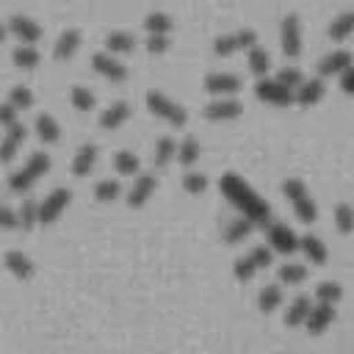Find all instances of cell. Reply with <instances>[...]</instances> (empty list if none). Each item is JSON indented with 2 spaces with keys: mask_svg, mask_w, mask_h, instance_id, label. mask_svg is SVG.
Here are the masks:
<instances>
[{
  "mask_svg": "<svg viewBox=\"0 0 354 354\" xmlns=\"http://www.w3.org/2000/svg\"><path fill=\"white\" fill-rule=\"evenodd\" d=\"M218 191H221V196L238 210V216L249 218L254 227H266V224L271 221V205H268L241 174H235V171L221 174Z\"/></svg>",
  "mask_w": 354,
  "mask_h": 354,
  "instance_id": "6da1fadb",
  "label": "cell"
},
{
  "mask_svg": "<svg viewBox=\"0 0 354 354\" xmlns=\"http://www.w3.org/2000/svg\"><path fill=\"white\" fill-rule=\"evenodd\" d=\"M282 194H285V199L293 205V213H296V218H299L301 224L310 227V224L318 221V205H315V199L310 196L304 180H299V177H285V180H282Z\"/></svg>",
  "mask_w": 354,
  "mask_h": 354,
  "instance_id": "7a4b0ae2",
  "label": "cell"
},
{
  "mask_svg": "<svg viewBox=\"0 0 354 354\" xmlns=\"http://www.w3.org/2000/svg\"><path fill=\"white\" fill-rule=\"evenodd\" d=\"M50 166H53V158L47 155V152H33L28 160H25V166L22 169H17V171H11V177H8V188L14 191V194H22V191H30L47 171H50Z\"/></svg>",
  "mask_w": 354,
  "mask_h": 354,
  "instance_id": "3957f363",
  "label": "cell"
},
{
  "mask_svg": "<svg viewBox=\"0 0 354 354\" xmlns=\"http://www.w3.org/2000/svg\"><path fill=\"white\" fill-rule=\"evenodd\" d=\"M144 102H147V111H149L152 116L163 119L166 124H171V127H185V124H188V111H185V105H180V102L171 100L169 94H163V91H158V88H149V91L144 94Z\"/></svg>",
  "mask_w": 354,
  "mask_h": 354,
  "instance_id": "277c9868",
  "label": "cell"
},
{
  "mask_svg": "<svg viewBox=\"0 0 354 354\" xmlns=\"http://www.w3.org/2000/svg\"><path fill=\"white\" fill-rule=\"evenodd\" d=\"M257 44V33L252 28H241V30H232V33H221L213 39V53L218 58H230L241 50H249Z\"/></svg>",
  "mask_w": 354,
  "mask_h": 354,
  "instance_id": "5b68a950",
  "label": "cell"
},
{
  "mask_svg": "<svg viewBox=\"0 0 354 354\" xmlns=\"http://www.w3.org/2000/svg\"><path fill=\"white\" fill-rule=\"evenodd\" d=\"M72 205V191L69 188H53L39 205H36V210H39V224H55L64 213H66V207Z\"/></svg>",
  "mask_w": 354,
  "mask_h": 354,
  "instance_id": "8992f818",
  "label": "cell"
},
{
  "mask_svg": "<svg viewBox=\"0 0 354 354\" xmlns=\"http://www.w3.org/2000/svg\"><path fill=\"white\" fill-rule=\"evenodd\" d=\"M263 230H266V241H268V249L271 252H277V254H293V252H299V235L288 224L268 221Z\"/></svg>",
  "mask_w": 354,
  "mask_h": 354,
  "instance_id": "52a82bcc",
  "label": "cell"
},
{
  "mask_svg": "<svg viewBox=\"0 0 354 354\" xmlns=\"http://www.w3.org/2000/svg\"><path fill=\"white\" fill-rule=\"evenodd\" d=\"M254 97L266 105H274V108H288L293 105V91L285 88L282 83H277L274 77H257L254 83Z\"/></svg>",
  "mask_w": 354,
  "mask_h": 354,
  "instance_id": "ba28073f",
  "label": "cell"
},
{
  "mask_svg": "<svg viewBox=\"0 0 354 354\" xmlns=\"http://www.w3.org/2000/svg\"><path fill=\"white\" fill-rule=\"evenodd\" d=\"M279 47L288 58H296L301 53V22L296 14H285L279 22Z\"/></svg>",
  "mask_w": 354,
  "mask_h": 354,
  "instance_id": "9c48e42d",
  "label": "cell"
},
{
  "mask_svg": "<svg viewBox=\"0 0 354 354\" xmlns=\"http://www.w3.org/2000/svg\"><path fill=\"white\" fill-rule=\"evenodd\" d=\"M91 69L100 75V77H105V80H111V83H124L127 80V66L116 58V55H111V53H94L91 55Z\"/></svg>",
  "mask_w": 354,
  "mask_h": 354,
  "instance_id": "30bf717a",
  "label": "cell"
},
{
  "mask_svg": "<svg viewBox=\"0 0 354 354\" xmlns=\"http://www.w3.org/2000/svg\"><path fill=\"white\" fill-rule=\"evenodd\" d=\"M6 33H11L19 44H36L41 39V25L25 14H11V19L6 22Z\"/></svg>",
  "mask_w": 354,
  "mask_h": 354,
  "instance_id": "8fae6325",
  "label": "cell"
},
{
  "mask_svg": "<svg viewBox=\"0 0 354 354\" xmlns=\"http://www.w3.org/2000/svg\"><path fill=\"white\" fill-rule=\"evenodd\" d=\"M202 86H205V91H207L210 97H235L243 83H241V77L232 75V72H210V75H205Z\"/></svg>",
  "mask_w": 354,
  "mask_h": 354,
  "instance_id": "7c38bea8",
  "label": "cell"
},
{
  "mask_svg": "<svg viewBox=\"0 0 354 354\" xmlns=\"http://www.w3.org/2000/svg\"><path fill=\"white\" fill-rule=\"evenodd\" d=\"M205 119L207 122H232L243 113V105L235 100V97H213L207 105H205Z\"/></svg>",
  "mask_w": 354,
  "mask_h": 354,
  "instance_id": "4fadbf2b",
  "label": "cell"
},
{
  "mask_svg": "<svg viewBox=\"0 0 354 354\" xmlns=\"http://www.w3.org/2000/svg\"><path fill=\"white\" fill-rule=\"evenodd\" d=\"M335 318H337L335 304L313 301V307H310V313H307V318H304V324H301V326H304L310 335H324V332L335 324Z\"/></svg>",
  "mask_w": 354,
  "mask_h": 354,
  "instance_id": "5bb4252c",
  "label": "cell"
},
{
  "mask_svg": "<svg viewBox=\"0 0 354 354\" xmlns=\"http://www.w3.org/2000/svg\"><path fill=\"white\" fill-rule=\"evenodd\" d=\"M155 191H158V177H155V174H141V171H138L124 199H127L130 207H144V205L152 199Z\"/></svg>",
  "mask_w": 354,
  "mask_h": 354,
  "instance_id": "9a60e30c",
  "label": "cell"
},
{
  "mask_svg": "<svg viewBox=\"0 0 354 354\" xmlns=\"http://www.w3.org/2000/svg\"><path fill=\"white\" fill-rule=\"evenodd\" d=\"M324 94H326V86H324V80L321 77H304L296 88H293V102L296 105H301V108H313V105H318L321 100H324Z\"/></svg>",
  "mask_w": 354,
  "mask_h": 354,
  "instance_id": "2e32d148",
  "label": "cell"
},
{
  "mask_svg": "<svg viewBox=\"0 0 354 354\" xmlns=\"http://www.w3.org/2000/svg\"><path fill=\"white\" fill-rule=\"evenodd\" d=\"M80 44H83V33L77 28H66V30L58 33V39L53 44V58L55 61H69V58H75Z\"/></svg>",
  "mask_w": 354,
  "mask_h": 354,
  "instance_id": "e0dca14e",
  "label": "cell"
},
{
  "mask_svg": "<svg viewBox=\"0 0 354 354\" xmlns=\"http://www.w3.org/2000/svg\"><path fill=\"white\" fill-rule=\"evenodd\" d=\"M3 263H6V271H8L14 279H19V282H28V279L33 277V271H36L33 260H30L25 252H19V249H8V252L3 254Z\"/></svg>",
  "mask_w": 354,
  "mask_h": 354,
  "instance_id": "ac0fdd59",
  "label": "cell"
},
{
  "mask_svg": "<svg viewBox=\"0 0 354 354\" xmlns=\"http://www.w3.org/2000/svg\"><path fill=\"white\" fill-rule=\"evenodd\" d=\"M25 138H28V130H25V124H11V127H6V133H3V138H0V160L3 163H8V160H14L17 158V152L22 149V144H25Z\"/></svg>",
  "mask_w": 354,
  "mask_h": 354,
  "instance_id": "d6986e66",
  "label": "cell"
},
{
  "mask_svg": "<svg viewBox=\"0 0 354 354\" xmlns=\"http://www.w3.org/2000/svg\"><path fill=\"white\" fill-rule=\"evenodd\" d=\"M351 69V53L348 50H332L318 61V77H337L340 72Z\"/></svg>",
  "mask_w": 354,
  "mask_h": 354,
  "instance_id": "ffe728a7",
  "label": "cell"
},
{
  "mask_svg": "<svg viewBox=\"0 0 354 354\" xmlns=\"http://www.w3.org/2000/svg\"><path fill=\"white\" fill-rule=\"evenodd\" d=\"M130 116H133L130 102H127V100H116V102H111L108 108H102V113H100V127H102V130H119L122 124H127Z\"/></svg>",
  "mask_w": 354,
  "mask_h": 354,
  "instance_id": "44dd1931",
  "label": "cell"
},
{
  "mask_svg": "<svg viewBox=\"0 0 354 354\" xmlns=\"http://www.w3.org/2000/svg\"><path fill=\"white\" fill-rule=\"evenodd\" d=\"M97 158H100V147L97 144H80L75 158H72V174L75 177H88L97 166Z\"/></svg>",
  "mask_w": 354,
  "mask_h": 354,
  "instance_id": "7402d4cb",
  "label": "cell"
},
{
  "mask_svg": "<svg viewBox=\"0 0 354 354\" xmlns=\"http://www.w3.org/2000/svg\"><path fill=\"white\" fill-rule=\"evenodd\" d=\"M299 252L313 263V266H326V260H329V249H326V243L318 238V235H299Z\"/></svg>",
  "mask_w": 354,
  "mask_h": 354,
  "instance_id": "603a6c76",
  "label": "cell"
},
{
  "mask_svg": "<svg viewBox=\"0 0 354 354\" xmlns=\"http://www.w3.org/2000/svg\"><path fill=\"white\" fill-rule=\"evenodd\" d=\"M252 230H254V224H252L249 218L235 216V218H230V221L221 227V241H224V243H230V246L243 243V241L252 235Z\"/></svg>",
  "mask_w": 354,
  "mask_h": 354,
  "instance_id": "cb8c5ba5",
  "label": "cell"
},
{
  "mask_svg": "<svg viewBox=\"0 0 354 354\" xmlns=\"http://www.w3.org/2000/svg\"><path fill=\"white\" fill-rule=\"evenodd\" d=\"M102 44H105V53H111V55H127L136 50L138 41L130 30H111V33H105Z\"/></svg>",
  "mask_w": 354,
  "mask_h": 354,
  "instance_id": "d4e9b609",
  "label": "cell"
},
{
  "mask_svg": "<svg viewBox=\"0 0 354 354\" xmlns=\"http://www.w3.org/2000/svg\"><path fill=\"white\" fill-rule=\"evenodd\" d=\"M33 133L41 144H58L61 141V124L53 113H39L33 122Z\"/></svg>",
  "mask_w": 354,
  "mask_h": 354,
  "instance_id": "484cf974",
  "label": "cell"
},
{
  "mask_svg": "<svg viewBox=\"0 0 354 354\" xmlns=\"http://www.w3.org/2000/svg\"><path fill=\"white\" fill-rule=\"evenodd\" d=\"M39 61H41V55H39V50H36L33 44H19V47L11 50V64H14L17 69H22V72L36 69Z\"/></svg>",
  "mask_w": 354,
  "mask_h": 354,
  "instance_id": "4316f807",
  "label": "cell"
},
{
  "mask_svg": "<svg viewBox=\"0 0 354 354\" xmlns=\"http://www.w3.org/2000/svg\"><path fill=\"white\" fill-rule=\"evenodd\" d=\"M246 64L254 77H268V72H271V55H268V50H263L257 44L246 50Z\"/></svg>",
  "mask_w": 354,
  "mask_h": 354,
  "instance_id": "83f0119b",
  "label": "cell"
},
{
  "mask_svg": "<svg viewBox=\"0 0 354 354\" xmlns=\"http://www.w3.org/2000/svg\"><path fill=\"white\" fill-rule=\"evenodd\" d=\"M310 307H313V301H310V296H296L290 304H288V310H285V326H290V329H296V326H301L304 324V318H307V313H310Z\"/></svg>",
  "mask_w": 354,
  "mask_h": 354,
  "instance_id": "f1b7e54d",
  "label": "cell"
},
{
  "mask_svg": "<svg viewBox=\"0 0 354 354\" xmlns=\"http://www.w3.org/2000/svg\"><path fill=\"white\" fill-rule=\"evenodd\" d=\"M351 33H354V14H351V11L337 14V17L329 22V28H326V36H329L332 41H346Z\"/></svg>",
  "mask_w": 354,
  "mask_h": 354,
  "instance_id": "f546056e",
  "label": "cell"
},
{
  "mask_svg": "<svg viewBox=\"0 0 354 354\" xmlns=\"http://www.w3.org/2000/svg\"><path fill=\"white\" fill-rule=\"evenodd\" d=\"M174 152H177V141L171 136H160L152 147V163L158 169H166L171 160H174Z\"/></svg>",
  "mask_w": 354,
  "mask_h": 354,
  "instance_id": "4dcf8cb0",
  "label": "cell"
},
{
  "mask_svg": "<svg viewBox=\"0 0 354 354\" xmlns=\"http://www.w3.org/2000/svg\"><path fill=\"white\" fill-rule=\"evenodd\" d=\"M282 301H285L282 285H266V288H260V293H257V310H260V313H274V310L282 307Z\"/></svg>",
  "mask_w": 354,
  "mask_h": 354,
  "instance_id": "1f68e13d",
  "label": "cell"
},
{
  "mask_svg": "<svg viewBox=\"0 0 354 354\" xmlns=\"http://www.w3.org/2000/svg\"><path fill=\"white\" fill-rule=\"evenodd\" d=\"M144 30H147V33L169 36V33L174 30V19H171V14H166V11H149V14L144 17Z\"/></svg>",
  "mask_w": 354,
  "mask_h": 354,
  "instance_id": "d6a6232c",
  "label": "cell"
},
{
  "mask_svg": "<svg viewBox=\"0 0 354 354\" xmlns=\"http://www.w3.org/2000/svg\"><path fill=\"white\" fill-rule=\"evenodd\" d=\"M113 169H116L122 177H136V174L141 171V158H138L136 152H130V149H119V152L113 155Z\"/></svg>",
  "mask_w": 354,
  "mask_h": 354,
  "instance_id": "836d02e7",
  "label": "cell"
},
{
  "mask_svg": "<svg viewBox=\"0 0 354 354\" xmlns=\"http://www.w3.org/2000/svg\"><path fill=\"white\" fill-rule=\"evenodd\" d=\"M69 102H72L75 111L88 113V111L97 108V94H94L91 88H86V86H72V88H69Z\"/></svg>",
  "mask_w": 354,
  "mask_h": 354,
  "instance_id": "e575fe53",
  "label": "cell"
},
{
  "mask_svg": "<svg viewBox=\"0 0 354 354\" xmlns=\"http://www.w3.org/2000/svg\"><path fill=\"white\" fill-rule=\"evenodd\" d=\"M174 158L183 163V166H194L199 158H202V144L194 138V136H185L180 144H177V152Z\"/></svg>",
  "mask_w": 354,
  "mask_h": 354,
  "instance_id": "d590c367",
  "label": "cell"
},
{
  "mask_svg": "<svg viewBox=\"0 0 354 354\" xmlns=\"http://www.w3.org/2000/svg\"><path fill=\"white\" fill-rule=\"evenodd\" d=\"M313 296L321 304H337L343 299V285L340 282H332V279H324V282L315 285V293Z\"/></svg>",
  "mask_w": 354,
  "mask_h": 354,
  "instance_id": "8d00e7d4",
  "label": "cell"
},
{
  "mask_svg": "<svg viewBox=\"0 0 354 354\" xmlns=\"http://www.w3.org/2000/svg\"><path fill=\"white\" fill-rule=\"evenodd\" d=\"M277 279H279V285H301L307 279V266H301V263H285V266H279Z\"/></svg>",
  "mask_w": 354,
  "mask_h": 354,
  "instance_id": "74e56055",
  "label": "cell"
},
{
  "mask_svg": "<svg viewBox=\"0 0 354 354\" xmlns=\"http://www.w3.org/2000/svg\"><path fill=\"white\" fill-rule=\"evenodd\" d=\"M122 196V183L119 180H100L97 185H94V199L97 202H102V205H108V202H116Z\"/></svg>",
  "mask_w": 354,
  "mask_h": 354,
  "instance_id": "f35d334b",
  "label": "cell"
},
{
  "mask_svg": "<svg viewBox=\"0 0 354 354\" xmlns=\"http://www.w3.org/2000/svg\"><path fill=\"white\" fill-rule=\"evenodd\" d=\"M36 205H39V202L25 199V202L17 207V224H19L22 230H33V227L39 224V210H36Z\"/></svg>",
  "mask_w": 354,
  "mask_h": 354,
  "instance_id": "ab89813d",
  "label": "cell"
},
{
  "mask_svg": "<svg viewBox=\"0 0 354 354\" xmlns=\"http://www.w3.org/2000/svg\"><path fill=\"white\" fill-rule=\"evenodd\" d=\"M8 102L17 108V111H28V108H33V102H36V97H33V91L28 88V86H11V91H8Z\"/></svg>",
  "mask_w": 354,
  "mask_h": 354,
  "instance_id": "60d3db41",
  "label": "cell"
},
{
  "mask_svg": "<svg viewBox=\"0 0 354 354\" xmlns=\"http://www.w3.org/2000/svg\"><path fill=\"white\" fill-rule=\"evenodd\" d=\"M207 185H210V180H207V174H202V171H185V177H183V191L191 194V196L205 194Z\"/></svg>",
  "mask_w": 354,
  "mask_h": 354,
  "instance_id": "b9f144b4",
  "label": "cell"
},
{
  "mask_svg": "<svg viewBox=\"0 0 354 354\" xmlns=\"http://www.w3.org/2000/svg\"><path fill=\"white\" fill-rule=\"evenodd\" d=\"M335 227H337L343 235H348V232L354 230V207H351L348 202H340V205L335 207Z\"/></svg>",
  "mask_w": 354,
  "mask_h": 354,
  "instance_id": "7bdbcfd3",
  "label": "cell"
},
{
  "mask_svg": "<svg viewBox=\"0 0 354 354\" xmlns=\"http://www.w3.org/2000/svg\"><path fill=\"white\" fill-rule=\"evenodd\" d=\"M144 47H147V53H149V55H163V53H169V47H171V36L147 33V39H144Z\"/></svg>",
  "mask_w": 354,
  "mask_h": 354,
  "instance_id": "ee69618b",
  "label": "cell"
},
{
  "mask_svg": "<svg viewBox=\"0 0 354 354\" xmlns=\"http://www.w3.org/2000/svg\"><path fill=\"white\" fill-rule=\"evenodd\" d=\"M274 80H277V83H282L285 88H290V91H293V88H296V86L304 80V72H301L299 66H282V69L277 72V77H274Z\"/></svg>",
  "mask_w": 354,
  "mask_h": 354,
  "instance_id": "f6af8a7d",
  "label": "cell"
},
{
  "mask_svg": "<svg viewBox=\"0 0 354 354\" xmlns=\"http://www.w3.org/2000/svg\"><path fill=\"white\" fill-rule=\"evenodd\" d=\"M232 274H235L238 282H249V279H254L257 268H254V263L249 260V254H243V257H235V263H232Z\"/></svg>",
  "mask_w": 354,
  "mask_h": 354,
  "instance_id": "bcb514c9",
  "label": "cell"
},
{
  "mask_svg": "<svg viewBox=\"0 0 354 354\" xmlns=\"http://www.w3.org/2000/svg\"><path fill=\"white\" fill-rule=\"evenodd\" d=\"M249 260L254 263L257 271H263V268H268V266L274 263V252H271L266 243H260V246H254V249L249 252Z\"/></svg>",
  "mask_w": 354,
  "mask_h": 354,
  "instance_id": "7dc6e473",
  "label": "cell"
},
{
  "mask_svg": "<svg viewBox=\"0 0 354 354\" xmlns=\"http://www.w3.org/2000/svg\"><path fill=\"white\" fill-rule=\"evenodd\" d=\"M19 122V111L6 100V102H0V127H11V124H17Z\"/></svg>",
  "mask_w": 354,
  "mask_h": 354,
  "instance_id": "c3c4849f",
  "label": "cell"
},
{
  "mask_svg": "<svg viewBox=\"0 0 354 354\" xmlns=\"http://www.w3.org/2000/svg\"><path fill=\"white\" fill-rule=\"evenodd\" d=\"M0 230H19V224H17V210L8 207V205H3V202H0Z\"/></svg>",
  "mask_w": 354,
  "mask_h": 354,
  "instance_id": "681fc988",
  "label": "cell"
},
{
  "mask_svg": "<svg viewBox=\"0 0 354 354\" xmlns=\"http://www.w3.org/2000/svg\"><path fill=\"white\" fill-rule=\"evenodd\" d=\"M337 77H340V88H343L346 94H351V91H354V69H346V72H340Z\"/></svg>",
  "mask_w": 354,
  "mask_h": 354,
  "instance_id": "f907efd6",
  "label": "cell"
},
{
  "mask_svg": "<svg viewBox=\"0 0 354 354\" xmlns=\"http://www.w3.org/2000/svg\"><path fill=\"white\" fill-rule=\"evenodd\" d=\"M3 39H6V25L0 22V44H3Z\"/></svg>",
  "mask_w": 354,
  "mask_h": 354,
  "instance_id": "816d5d0a",
  "label": "cell"
}]
</instances>
